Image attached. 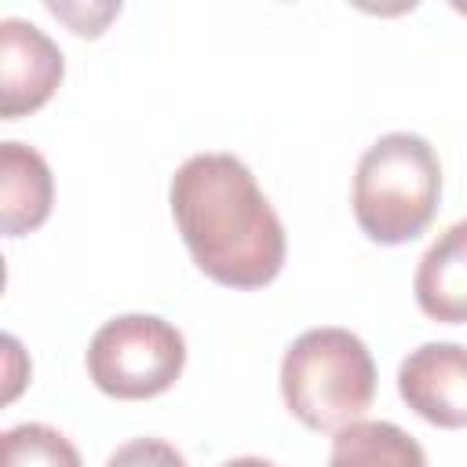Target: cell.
I'll return each instance as SVG.
<instances>
[{"label":"cell","instance_id":"cell-1","mask_svg":"<svg viewBox=\"0 0 467 467\" xmlns=\"http://www.w3.org/2000/svg\"><path fill=\"white\" fill-rule=\"evenodd\" d=\"M168 204L197 270L226 288L270 285L288 252L285 223L234 153H197L179 164Z\"/></svg>","mask_w":467,"mask_h":467},{"label":"cell","instance_id":"cell-2","mask_svg":"<svg viewBox=\"0 0 467 467\" xmlns=\"http://www.w3.org/2000/svg\"><path fill=\"white\" fill-rule=\"evenodd\" d=\"M441 161L423 135L390 131L379 135L354 171V223L376 244L416 241L438 212Z\"/></svg>","mask_w":467,"mask_h":467},{"label":"cell","instance_id":"cell-3","mask_svg":"<svg viewBox=\"0 0 467 467\" xmlns=\"http://www.w3.org/2000/svg\"><path fill=\"white\" fill-rule=\"evenodd\" d=\"M281 398L303 427L336 434L372 409L376 361L350 328H306L281 358Z\"/></svg>","mask_w":467,"mask_h":467},{"label":"cell","instance_id":"cell-4","mask_svg":"<svg viewBox=\"0 0 467 467\" xmlns=\"http://www.w3.org/2000/svg\"><path fill=\"white\" fill-rule=\"evenodd\" d=\"M91 383L117 401H146L175 387L186 368L182 332L157 314L109 317L88 343Z\"/></svg>","mask_w":467,"mask_h":467},{"label":"cell","instance_id":"cell-5","mask_svg":"<svg viewBox=\"0 0 467 467\" xmlns=\"http://www.w3.org/2000/svg\"><path fill=\"white\" fill-rule=\"evenodd\" d=\"M66 58L58 44L22 18L0 22V117L18 120L36 113L62 84Z\"/></svg>","mask_w":467,"mask_h":467},{"label":"cell","instance_id":"cell-6","mask_svg":"<svg viewBox=\"0 0 467 467\" xmlns=\"http://www.w3.org/2000/svg\"><path fill=\"white\" fill-rule=\"evenodd\" d=\"M398 394L431 427H467V347L420 343L409 350L398 365Z\"/></svg>","mask_w":467,"mask_h":467},{"label":"cell","instance_id":"cell-7","mask_svg":"<svg viewBox=\"0 0 467 467\" xmlns=\"http://www.w3.org/2000/svg\"><path fill=\"white\" fill-rule=\"evenodd\" d=\"M55 179L47 161L26 142H0V230L7 237L33 234L47 223Z\"/></svg>","mask_w":467,"mask_h":467},{"label":"cell","instance_id":"cell-8","mask_svg":"<svg viewBox=\"0 0 467 467\" xmlns=\"http://www.w3.org/2000/svg\"><path fill=\"white\" fill-rule=\"evenodd\" d=\"M412 296L431 321L467 325V219L438 234V241L420 255Z\"/></svg>","mask_w":467,"mask_h":467},{"label":"cell","instance_id":"cell-9","mask_svg":"<svg viewBox=\"0 0 467 467\" xmlns=\"http://www.w3.org/2000/svg\"><path fill=\"white\" fill-rule=\"evenodd\" d=\"M328 467H427V452L390 420H358L336 431Z\"/></svg>","mask_w":467,"mask_h":467},{"label":"cell","instance_id":"cell-10","mask_svg":"<svg viewBox=\"0 0 467 467\" xmlns=\"http://www.w3.org/2000/svg\"><path fill=\"white\" fill-rule=\"evenodd\" d=\"M0 467H84L77 445L47 423H18L0 438Z\"/></svg>","mask_w":467,"mask_h":467},{"label":"cell","instance_id":"cell-11","mask_svg":"<svg viewBox=\"0 0 467 467\" xmlns=\"http://www.w3.org/2000/svg\"><path fill=\"white\" fill-rule=\"evenodd\" d=\"M106 467H186V460L164 438H131L120 449H113Z\"/></svg>","mask_w":467,"mask_h":467},{"label":"cell","instance_id":"cell-12","mask_svg":"<svg viewBox=\"0 0 467 467\" xmlns=\"http://www.w3.org/2000/svg\"><path fill=\"white\" fill-rule=\"evenodd\" d=\"M223 467H274V463L263 456H237V460H226Z\"/></svg>","mask_w":467,"mask_h":467}]
</instances>
